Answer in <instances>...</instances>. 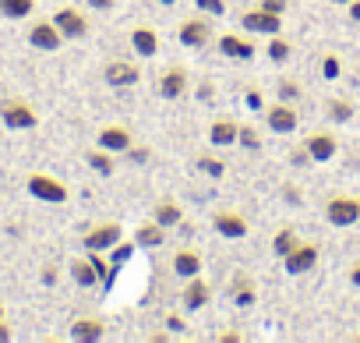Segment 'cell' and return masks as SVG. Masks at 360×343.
<instances>
[{
  "instance_id": "cell-3",
  "label": "cell",
  "mask_w": 360,
  "mask_h": 343,
  "mask_svg": "<svg viewBox=\"0 0 360 343\" xmlns=\"http://www.w3.org/2000/svg\"><path fill=\"white\" fill-rule=\"evenodd\" d=\"M240 25H244L248 32H258V36H276V32L283 29V15H272V11H265V8L258 4L255 11H244V15H240Z\"/></svg>"
},
{
  "instance_id": "cell-27",
  "label": "cell",
  "mask_w": 360,
  "mask_h": 343,
  "mask_svg": "<svg viewBox=\"0 0 360 343\" xmlns=\"http://www.w3.org/2000/svg\"><path fill=\"white\" fill-rule=\"evenodd\" d=\"M71 276H75L78 287H96V283H99V276H96V269H92L89 258H75V262H71Z\"/></svg>"
},
{
  "instance_id": "cell-20",
  "label": "cell",
  "mask_w": 360,
  "mask_h": 343,
  "mask_svg": "<svg viewBox=\"0 0 360 343\" xmlns=\"http://www.w3.org/2000/svg\"><path fill=\"white\" fill-rule=\"evenodd\" d=\"M237 131H240L237 120L219 117V120H212V127H209V142H212V145H233V142H237Z\"/></svg>"
},
{
  "instance_id": "cell-38",
  "label": "cell",
  "mask_w": 360,
  "mask_h": 343,
  "mask_svg": "<svg viewBox=\"0 0 360 343\" xmlns=\"http://www.w3.org/2000/svg\"><path fill=\"white\" fill-rule=\"evenodd\" d=\"M166 325H169V332H184V318H180V315H169Z\"/></svg>"
},
{
  "instance_id": "cell-29",
  "label": "cell",
  "mask_w": 360,
  "mask_h": 343,
  "mask_svg": "<svg viewBox=\"0 0 360 343\" xmlns=\"http://www.w3.org/2000/svg\"><path fill=\"white\" fill-rule=\"evenodd\" d=\"M328 117H332L335 124H346V120L353 117V103H349L346 96H339V99H332V103H328Z\"/></svg>"
},
{
  "instance_id": "cell-45",
  "label": "cell",
  "mask_w": 360,
  "mask_h": 343,
  "mask_svg": "<svg viewBox=\"0 0 360 343\" xmlns=\"http://www.w3.org/2000/svg\"><path fill=\"white\" fill-rule=\"evenodd\" d=\"M283 96H286V99H297V85H293V82H283Z\"/></svg>"
},
{
  "instance_id": "cell-23",
  "label": "cell",
  "mask_w": 360,
  "mask_h": 343,
  "mask_svg": "<svg viewBox=\"0 0 360 343\" xmlns=\"http://www.w3.org/2000/svg\"><path fill=\"white\" fill-rule=\"evenodd\" d=\"M85 159H89V166L96 170V174H103V177H110V174H113V166H117V163H113V152H110V149H103V145L89 149V152H85Z\"/></svg>"
},
{
  "instance_id": "cell-18",
  "label": "cell",
  "mask_w": 360,
  "mask_h": 343,
  "mask_svg": "<svg viewBox=\"0 0 360 343\" xmlns=\"http://www.w3.org/2000/svg\"><path fill=\"white\" fill-rule=\"evenodd\" d=\"M173 273L184 276V280L198 276V273H202V255H198L195 248H180V251L173 255Z\"/></svg>"
},
{
  "instance_id": "cell-21",
  "label": "cell",
  "mask_w": 360,
  "mask_h": 343,
  "mask_svg": "<svg viewBox=\"0 0 360 343\" xmlns=\"http://www.w3.org/2000/svg\"><path fill=\"white\" fill-rule=\"evenodd\" d=\"M103 336H106V325H103L99 318H78V322L71 325V339L96 343V339H103Z\"/></svg>"
},
{
  "instance_id": "cell-32",
  "label": "cell",
  "mask_w": 360,
  "mask_h": 343,
  "mask_svg": "<svg viewBox=\"0 0 360 343\" xmlns=\"http://www.w3.org/2000/svg\"><path fill=\"white\" fill-rule=\"evenodd\" d=\"M290 54H293V50H290V43L276 32V36H272V43H269V57H272L276 64H283V61H290Z\"/></svg>"
},
{
  "instance_id": "cell-50",
  "label": "cell",
  "mask_w": 360,
  "mask_h": 343,
  "mask_svg": "<svg viewBox=\"0 0 360 343\" xmlns=\"http://www.w3.org/2000/svg\"><path fill=\"white\" fill-rule=\"evenodd\" d=\"M356 71H360V68H356Z\"/></svg>"
},
{
  "instance_id": "cell-41",
  "label": "cell",
  "mask_w": 360,
  "mask_h": 343,
  "mask_svg": "<svg viewBox=\"0 0 360 343\" xmlns=\"http://www.w3.org/2000/svg\"><path fill=\"white\" fill-rule=\"evenodd\" d=\"M43 283H57V266H43Z\"/></svg>"
},
{
  "instance_id": "cell-33",
  "label": "cell",
  "mask_w": 360,
  "mask_h": 343,
  "mask_svg": "<svg viewBox=\"0 0 360 343\" xmlns=\"http://www.w3.org/2000/svg\"><path fill=\"white\" fill-rule=\"evenodd\" d=\"M237 142H240V145H248V149H262V135H258L251 124H240V131H237Z\"/></svg>"
},
{
  "instance_id": "cell-10",
  "label": "cell",
  "mask_w": 360,
  "mask_h": 343,
  "mask_svg": "<svg viewBox=\"0 0 360 343\" xmlns=\"http://www.w3.org/2000/svg\"><path fill=\"white\" fill-rule=\"evenodd\" d=\"M209 297H212V287L202 280V273H198V276H191V280H188V287L180 290V304H184L188 311L205 308V304H209Z\"/></svg>"
},
{
  "instance_id": "cell-7",
  "label": "cell",
  "mask_w": 360,
  "mask_h": 343,
  "mask_svg": "<svg viewBox=\"0 0 360 343\" xmlns=\"http://www.w3.org/2000/svg\"><path fill=\"white\" fill-rule=\"evenodd\" d=\"M29 43H32L36 50L53 54V50H60L64 36H60V29H57V25H53V18H50V22H36V25L29 29Z\"/></svg>"
},
{
  "instance_id": "cell-24",
  "label": "cell",
  "mask_w": 360,
  "mask_h": 343,
  "mask_svg": "<svg viewBox=\"0 0 360 343\" xmlns=\"http://www.w3.org/2000/svg\"><path fill=\"white\" fill-rule=\"evenodd\" d=\"M300 241H304V237H300V234H297L293 227H283V230H279V234L272 237V251H276L279 258H286V255H290V251H293V248H297Z\"/></svg>"
},
{
  "instance_id": "cell-26",
  "label": "cell",
  "mask_w": 360,
  "mask_h": 343,
  "mask_svg": "<svg viewBox=\"0 0 360 343\" xmlns=\"http://www.w3.org/2000/svg\"><path fill=\"white\" fill-rule=\"evenodd\" d=\"M36 11V0H0V15L4 18H29Z\"/></svg>"
},
{
  "instance_id": "cell-22",
  "label": "cell",
  "mask_w": 360,
  "mask_h": 343,
  "mask_svg": "<svg viewBox=\"0 0 360 343\" xmlns=\"http://www.w3.org/2000/svg\"><path fill=\"white\" fill-rule=\"evenodd\" d=\"M152 220H155L159 227H176V223H184V209H180L173 199H166V202H159V206L152 209Z\"/></svg>"
},
{
  "instance_id": "cell-42",
  "label": "cell",
  "mask_w": 360,
  "mask_h": 343,
  "mask_svg": "<svg viewBox=\"0 0 360 343\" xmlns=\"http://www.w3.org/2000/svg\"><path fill=\"white\" fill-rule=\"evenodd\" d=\"M346 8H349V18H353V22L360 25V0H349V4H346Z\"/></svg>"
},
{
  "instance_id": "cell-36",
  "label": "cell",
  "mask_w": 360,
  "mask_h": 343,
  "mask_svg": "<svg viewBox=\"0 0 360 343\" xmlns=\"http://www.w3.org/2000/svg\"><path fill=\"white\" fill-rule=\"evenodd\" d=\"M262 8L272 11V15H283L286 11V0H262Z\"/></svg>"
},
{
  "instance_id": "cell-15",
  "label": "cell",
  "mask_w": 360,
  "mask_h": 343,
  "mask_svg": "<svg viewBox=\"0 0 360 343\" xmlns=\"http://www.w3.org/2000/svg\"><path fill=\"white\" fill-rule=\"evenodd\" d=\"M188 71L184 68H169V71H162V78H159V96L162 99H180L188 92Z\"/></svg>"
},
{
  "instance_id": "cell-1",
  "label": "cell",
  "mask_w": 360,
  "mask_h": 343,
  "mask_svg": "<svg viewBox=\"0 0 360 343\" xmlns=\"http://www.w3.org/2000/svg\"><path fill=\"white\" fill-rule=\"evenodd\" d=\"M25 188H29V195H32V199L50 202V206H64V202L71 199L68 185H64V181H57V177H50V174H29Z\"/></svg>"
},
{
  "instance_id": "cell-4",
  "label": "cell",
  "mask_w": 360,
  "mask_h": 343,
  "mask_svg": "<svg viewBox=\"0 0 360 343\" xmlns=\"http://www.w3.org/2000/svg\"><path fill=\"white\" fill-rule=\"evenodd\" d=\"M325 220H328L332 227H353V223L360 220L356 199H349V195H332L328 206H325Z\"/></svg>"
},
{
  "instance_id": "cell-17",
  "label": "cell",
  "mask_w": 360,
  "mask_h": 343,
  "mask_svg": "<svg viewBox=\"0 0 360 343\" xmlns=\"http://www.w3.org/2000/svg\"><path fill=\"white\" fill-rule=\"evenodd\" d=\"M219 50H223L226 57H233V61H251V57H255V43L244 39V36H237V32L219 36Z\"/></svg>"
},
{
  "instance_id": "cell-16",
  "label": "cell",
  "mask_w": 360,
  "mask_h": 343,
  "mask_svg": "<svg viewBox=\"0 0 360 343\" xmlns=\"http://www.w3.org/2000/svg\"><path fill=\"white\" fill-rule=\"evenodd\" d=\"M176 36H180V43H184V46H205L209 36H212V29H209L205 18H188L184 25H180Z\"/></svg>"
},
{
  "instance_id": "cell-12",
  "label": "cell",
  "mask_w": 360,
  "mask_h": 343,
  "mask_svg": "<svg viewBox=\"0 0 360 343\" xmlns=\"http://www.w3.org/2000/svg\"><path fill=\"white\" fill-rule=\"evenodd\" d=\"M304 149H307V156H311L314 163H325V159H332V156H335L339 142H335V135H332V131H314V135H307Z\"/></svg>"
},
{
  "instance_id": "cell-31",
  "label": "cell",
  "mask_w": 360,
  "mask_h": 343,
  "mask_svg": "<svg viewBox=\"0 0 360 343\" xmlns=\"http://www.w3.org/2000/svg\"><path fill=\"white\" fill-rule=\"evenodd\" d=\"M89 262H92V269H96L99 283H110V280H113V262H106L99 251H89Z\"/></svg>"
},
{
  "instance_id": "cell-28",
  "label": "cell",
  "mask_w": 360,
  "mask_h": 343,
  "mask_svg": "<svg viewBox=\"0 0 360 343\" xmlns=\"http://www.w3.org/2000/svg\"><path fill=\"white\" fill-rule=\"evenodd\" d=\"M255 301V280L251 276H233V304H240V308H248Z\"/></svg>"
},
{
  "instance_id": "cell-40",
  "label": "cell",
  "mask_w": 360,
  "mask_h": 343,
  "mask_svg": "<svg viewBox=\"0 0 360 343\" xmlns=\"http://www.w3.org/2000/svg\"><path fill=\"white\" fill-rule=\"evenodd\" d=\"M127 255H131V244H124V248H117V244H113V262H124Z\"/></svg>"
},
{
  "instance_id": "cell-39",
  "label": "cell",
  "mask_w": 360,
  "mask_h": 343,
  "mask_svg": "<svg viewBox=\"0 0 360 343\" xmlns=\"http://www.w3.org/2000/svg\"><path fill=\"white\" fill-rule=\"evenodd\" d=\"M85 4H89V8H96V11H106V8H113V4H117V0H85Z\"/></svg>"
},
{
  "instance_id": "cell-5",
  "label": "cell",
  "mask_w": 360,
  "mask_h": 343,
  "mask_svg": "<svg viewBox=\"0 0 360 343\" xmlns=\"http://www.w3.org/2000/svg\"><path fill=\"white\" fill-rule=\"evenodd\" d=\"M53 25L60 29L64 39H82V36L89 32V18H85L78 8H60V11L53 15Z\"/></svg>"
},
{
  "instance_id": "cell-37",
  "label": "cell",
  "mask_w": 360,
  "mask_h": 343,
  "mask_svg": "<svg viewBox=\"0 0 360 343\" xmlns=\"http://www.w3.org/2000/svg\"><path fill=\"white\" fill-rule=\"evenodd\" d=\"M148 156H152V152H148V149H145V145H138V149H134V145H131V159H134V163H145V159H148Z\"/></svg>"
},
{
  "instance_id": "cell-30",
  "label": "cell",
  "mask_w": 360,
  "mask_h": 343,
  "mask_svg": "<svg viewBox=\"0 0 360 343\" xmlns=\"http://www.w3.org/2000/svg\"><path fill=\"white\" fill-rule=\"evenodd\" d=\"M198 170H202L205 177H216V181H219V177L226 174V163L216 159V156H198Z\"/></svg>"
},
{
  "instance_id": "cell-25",
  "label": "cell",
  "mask_w": 360,
  "mask_h": 343,
  "mask_svg": "<svg viewBox=\"0 0 360 343\" xmlns=\"http://www.w3.org/2000/svg\"><path fill=\"white\" fill-rule=\"evenodd\" d=\"M134 241H138L141 248H155V244H162V241H166V227H159V223L152 220V223H145V227H138V234H134Z\"/></svg>"
},
{
  "instance_id": "cell-14",
  "label": "cell",
  "mask_w": 360,
  "mask_h": 343,
  "mask_svg": "<svg viewBox=\"0 0 360 343\" xmlns=\"http://www.w3.org/2000/svg\"><path fill=\"white\" fill-rule=\"evenodd\" d=\"M99 145L110 149V152H131L134 138L124 124H106V127H99Z\"/></svg>"
},
{
  "instance_id": "cell-34",
  "label": "cell",
  "mask_w": 360,
  "mask_h": 343,
  "mask_svg": "<svg viewBox=\"0 0 360 343\" xmlns=\"http://www.w3.org/2000/svg\"><path fill=\"white\" fill-rule=\"evenodd\" d=\"M321 75L332 82V78H339L342 75V61L335 57V54H325V61H321Z\"/></svg>"
},
{
  "instance_id": "cell-46",
  "label": "cell",
  "mask_w": 360,
  "mask_h": 343,
  "mask_svg": "<svg viewBox=\"0 0 360 343\" xmlns=\"http://www.w3.org/2000/svg\"><path fill=\"white\" fill-rule=\"evenodd\" d=\"M349 283L360 287V262H353V269H349Z\"/></svg>"
},
{
  "instance_id": "cell-19",
  "label": "cell",
  "mask_w": 360,
  "mask_h": 343,
  "mask_svg": "<svg viewBox=\"0 0 360 343\" xmlns=\"http://www.w3.org/2000/svg\"><path fill=\"white\" fill-rule=\"evenodd\" d=\"M131 46H134L141 57H155V54H159V36H155V29H152V25H134Z\"/></svg>"
},
{
  "instance_id": "cell-48",
  "label": "cell",
  "mask_w": 360,
  "mask_h": 343,
  "mask_svg": "<svg viewBox=\"0 0 360 343\" xmlns=\"http://www.w3.org/2000/svg\"><path fill=\"white\" fill-rule=\"evenodd\" d=\"M356 213H360V199H356ZM356 223H360V220H356Z\"/></svg>"
},
{
  "instance_id": "cell-9",
  "label": "cell",
  "mask_w": 360,
  "mask_h": 343,
  "mask_svg": "<svg viewBox=\"0 0 360 343\" xmlns=\"http://www.w3.org/2000/svg\"><path fill=\"white\" fill-rule=\"evenodd\" d=\"M283 266H286V273L300 276V273H307V269H314V266H318V248H314L311 241H300V244L283 258Z\"/></svg>"
},
{
  "instance_id": "cell-47",
  "label": "cell",
  "mask_w": 360,
  "mask_h": 343,
  "mask_svg": "<svg viewBox=\"0 0 360 343\" xmlns=\"http://www.w3.org/2000/svg\"><path fill=\"white\" fill-rule=\"evenodd\" d=\"M332 4H349V0H332Z\"/></svg>"
},
{
  "instance_id": "cell-8",
  "label": "cell",
  "mask_w": 360,
  "mask_h": 343,
  "mask_svg": "<svg viewBox=\"0 0 360 343\" xmlns=\"http://www.w3.org/2000/svg\"><path fill=\"white\" fill-rule=\"evenodd\" d=\"M212 227H216L226 241H240V237H248V220H244L240 213H233V209H219V213L212 216Z\"/></svg>"
},
{
  "instance_id": "cell-44",
  "label": "cell",
  "mask_w": 360,
  "mask_h": 343,
  "mask_svg": "<svg viewBox=\"0 0 360 343\" xmlns=\"http://www.w3.org/2000/svg\"><path fill=\"white\" fill-rule=\"evenodd\" d=\"M8 339H11V325L0 318V343H8Z\"/></svg>"
},
{
  "instance_id": "cell-35",
  "label": "cell",
  "mask_w": 360,
  "mask_h": 343,
  "mask_svg": "<svg viewBox=\"0 0 360 343\" xmlns=\"http://www.w3.org/2000/svg\"><path fill=\"white\" fill-rule=\"evenodd\" d=\"M198 8L205 15H226V0H198Z\"/></svg>"
},
{
  "instance_id": "cell-11",
  "label": "cell",
  "mask_w": 360,
  "mask_h": 343,
  "mask_svg": "<svg viewBox=\"0 0 360 343\" xmlns=\"http://www.w3.org/2000/svg\"><path fill=\"white\" fill-rule=\"evenodd\" d=\"M103 78H106V85H113V89H127V85H138L141 71H138L134 64H127V61H113V64L103 68Z\"/></svg>"
},
{
  "instance_id": "cell-2",
  "label": "cell",
  "mask_w": 360,
  "mask_h": 343,
  "mask_svg": "<svg viewBox=\"0 0 360 343\" xmlns=\"http://www.w3.org/2000/svg\"><path fill=\"white\" fill-rule=\"evenodd\" d=\"M0 120H4L11 131H29V127H36V124H39L36 110H32L25 99H8L4 106H0Z\"/></svg>"
},
{
  "instance_id": "cell-6",
  "label": "cell",
  "mask_w": 360,
  "mask_h": 343,
  "mask_svg": "<svg viewBox=\"0 0 360 343\" xmlns=\"http://www.w3.org/2000/svg\"><path fill=\"white\" fill-rule=\"evenodd\" d=\"M120 241V223H96L92 230H85L82 244L89 251H110L113 244Z\"/></svg>"
},
{
  "instance_id": "cell-43",
  "label": "cell",
  "mask_w": 360,
  "mask_h": 343,
  "mask_svg": "<svg viewBox=\"0 0 360 343\" xmlns=\"http://www.w3.org/2000/svg\"><path fill=\"white\" fill-rule=\"evenodd\" d=\"M248 106H255V110L262 106V92H258V89H251V92H248Z\"/></svg>"
},
{
  "instance_id": "cell-13",
  "label": "cell",
  "mask_w": 360,
  "mask_h": 343,
  "mask_svg": "<svg viewBox=\"0 0 360 343\" xmlns=\"http://www.w3.org/2000/svg\"><path fill=\"white\" fill-rule=\"evenodd\" d=\"M265 120H269V127L279 131V135L297 131V110H293L290 103H272V106L265 110Z\"/></svg>"
},
{
  "instance_id": "cell-49",
  "label": "cell",
  "mask_w": 360,
  "mask_h": 343,
  "mask_svg": "<svg viewBox=\"0 0 360 343\" xmlns=\"http://www.w3.org/2000/svg\"><path fill=\"white\" fill-rule=\"evenodd\" d=\"M0 318H4V304H0Z\"/></svg>"
}]
</instances>
